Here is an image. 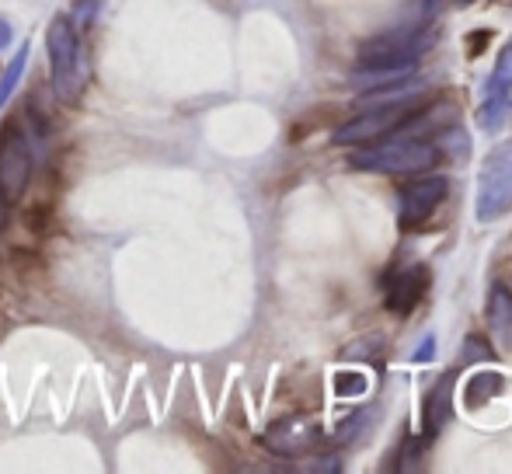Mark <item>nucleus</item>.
I'll use <instances>...</instances> for the list:
<instances>
[{
	"instance_id": "f257e3e1",
	"label": "nucleus",
	"mask_w": 512,
	"mask_h": 474,
	"mask_svg": "<svg viewBox=\"0 0 512 474\" xmlns=\"http://www.w3.org/2000/svg\"><path fill=\"white\" fill-rule=\"evenodd\" d=\"M49 67H53V91L63 105H77L88 91L91 67L84 53V39L70 18H53L46 32Z\"/></svg>"
},
{
	"instance_id": "f03ea898",
	"label": "nucleus",
	"mask_w": 512,
	"mask_h": 474,
	"mask_svg": "<svg viewBox=\"0 0 512 474\" xmlns=\"http://www.w3.org/2000/svg\"><path fill=\"white\" fill-rule=\"evenodd\" d=\"M439 150L415 136H401L391 143H377L370 150H356L352 154V168L359 171H380V175H422L436 164Z\"/></svg>"
},
{
	"instance_id": "7ed1b4c3",
	"label": "nucleus",
	"mask_w": 512,
	"mask_h": 474,
	"mask_svg": "<svg viewBox=\"0 0 512 474\" xmlns=\"http://www.w3.org/2000/svg\"><path fill=\"white\" fill-rule=\"evenodd\" d=\"M474 206H478L481 224H495V220H502L512 210V140L499 143L481 161Z\"/></svg>"
},
{
	"instance_id": "20e7f679",
	"label": "nucleus",
	"mask_w": 512,
	"mask_h": 474,
	"mask_svg": "<svg viewBox=\"0 0 512 474\" xmlns=\"http://www.w3.org/2000/svg\"><path fill=\"white\" fill-rule=\"evenodd\" d=\"M429 46V32L425 28H411V32H394L370 39L359 49V70H387V67H415L418 56Z\"/></svg>"
},
{
	"instance_id": "39448f33",
	"label": "nucleus",
	"mask_w": 512,
	"mask_h": 474,
	"mask_svg": "<svg viewBox=\"0 0 512 474\" xmlns=\"http://www.w3.org/2000/svg\"><path fill=\"white\" fill-rule=\"evenodd\" d=\"M32 182V147L21 126H7L0 133V196L18 203Z\"/></svg>"
},
{
	"instance_id": "423d86ee",
	"label": "nucleus",
	"mask_w": 512,
	"mask_h": 474,
	"mask_svg": "<svg viewBox=\"0 0 512 474\" xmlns=\"http://www.w3.org/2000/svg\"><path fill=\"white\" fill-rule=\"evenodd\" d=\"M411 102H415V98L394 102V105H373V109H366L363 116L338 126L335 143H342V147H359V143H373V140H380V136L394 133V129L411 116Z\"/></svg>"
},
{
	"instance_id": "0eeeda50",
	"label": "nucleus",
	"mask_w": 512,
	"mask_h": 474,
	"mask_svg": "<svg viewBox=\"0 0 512 474\" xmlns=\"http://www.w3.org/2000/svg\"><path fill=\"white\" fill-rule=\"evenodd\" d=\"M450 192V182L443 175H429V178H415L401 189V199H398V224L401 231H415L422 227L425 220L436 213V206L446 199Z\"/></svg>"
},
{
	"instance_id": "6e6552de",
	"label": "nucleus",
	"mask_w": 512,
	"mask_h": 474,
	"mask_svg": "<svg viewBox=\"0 0 512 474\" xmlns=\"http://www.w3.org/2000/svg\"><path fill=\"white\" fill-rule=\"evenodd\" d=\"M262 443L276 457H307L310 450H317L324 443V433L310 419H304V415H290V419L272 422L265 429Z\"/></svg>"
},
{
	"instance_id": "1a4fd4ad",
	"label": "nucleus",
	"mask_w": 512,
	"mask_h": 474,
	"mask_svg": "<svg viewBox=\"0 0 512 474\" xmlns=\"http://www.w3.org/2000/svg\"><path fill=\"white\" fill-rule=\"evenodd\" d=\"M425 290H429V269L425 265H405V269L391 272L384 290L387 311L398 314V318H408L418 307V300L425 297Z\"/></svg>"
},
{
	"instance_id": "9d476101",
	"label": "nucleus",
	"mask_w": 512,
	"mask_h": 474,
	"mask_svg": "<svg viewBox=\"0 0 512 474\" xmlns=\"http://www.w3.org/2000/svg\"><path fill=\"white\" fill-rule=\"evenodd\" d=\"M450 401H453V373L439 380V387L425 401V429H429V436H436L443 429V422L450 419Z\"/></svg>"
},
{
	"instance_id": "9b49d317",
	"label": "nucleus",
	"mask_w": 512,
	"mask_h": 474,
	"mask_svg": "<svg viewBox=\"0 0 512 474\" xmlns=\"http://www.w3.org/2000/svg\"><path fill=\"white\" fill-rule=\"evenodd\" d=\"M488 321L499 342H512V293L506 286H495L492 300H488Z\"/></svg>"
},
{
	"instance_id": "f8f14e48",
	"label": "nucleus",
	"mask_w": 512,
	"mask_h": 474,
	"mask_svg": "<svg viewBox=\"0 0 512 474\" xmlns=\"http://www.w3.org/2000/svg\"><path fill=\"white\" fill-rule=\"evenodd\" d=\"M502 384H506V380H502V373H495V370L474 373L471 384L464 387V401H467L471 408H481L485 401H492L495 394L502 391Z\"/></svg>"
},
{
	"instance_id": "ddd939ff",
	"label": "nucleus",
	"mask_w": 512,
	"mask_h": 474,
	"mask_svg": "<svg viewBox=\"0 0 512 474\" xmlns=\"http://www.w3.org/2000/svg\"><path fill=\"white\" fill-rule=\"evenodd\" d=\"M509 122H512V102L506 95L488 98V102L478 109V129H481V133H499V129L509 126Z\"/></svg>"
},
{
	"instance_id": "4468645a",
	"label": "nucleus",
	"mask_w": 512,
	"mask_h": 474,
	"mask_svg": "<svg viewBox=\"0 0 512 474\" xmlns=\"http://www.w3.org/2000/svg\"><path fill=\"white\" fill-rule=\"evenodd\" d=\"M512 88V39L502 46L499 60L492 67V81H488V98H502Z\"/></svg>"
},
{
	"instance_id": "2eb2a0df",
	"label": "nucleus",
	"mask_w": 512,
	"mask_h": 474,
	"mask_svg": "<svg viewBox=\"0 0 512 474\" xmlns=\"http://www.w3.org/2000/svg\"><path fill=\"white\" fill-rule=\"evenodd\" d=\"M25 63H28V49H18V56L7 63L4 77H0V109H4V102L14 95V88H18L21 74H25Z\"/></svg>"
},
{
	"instance_id": "dca6fc26",
	"label": "nucleus",
	"mask_w": 512,
	"mask_h": 474,
	"mask_svg": "<svg viewBox=\"0 0 512 474\" xmlns=\"http://www.w3.org/2000/svg\"><path fill=\"white\" fill-rule=\"evenodd\" d=\"M366 377L363 373H335V394L338 398H363L366 394Z\"/></svg>"
},
{
	"instance_id": "f3484780",
	"label": "nucleus",
	"mask_w": 512,
	"mask_h": 474,
	"mask_svg": "<svg viewBox=\"0 0 512 474\" xmlns=\"http://www.w3.org/2000/svg\"><path fill=\"white\" fill-rule=\"evenodd\" d=\"M102 4V0H84L81 7H77V25H91V18H95V7ZM81 28H77V32H81Z\"/></svg>"
},
{
	"instance_id": "a211bd4d",
	"label": "nucleus",
	"mask_w": 512,
	"mask_h": 474,
	"mask_svg": "<svg viewBox=\"0 0 512 474\" xmlns=\"http://www.w3.org/2000/svg\"><path fill=\"white\" fill-rule=\"evenodd\" d=\"M366 422H370V415H356V419L352 422H342V433H338V440H349V436H356L359 433V426H366Z\"/></svg>"
},
{
	"instance_id": "6ab92c4d",
	"label": "nucleus",
	"mask_w": 512,
	"mask_h": 474,
	"mask_svg": "<svg viewBox=\"0 0 512 474\" xmlns=\"http://www.w3.org/2000/svg\"><path fill=\"white\" fill-rule=\"evenodd\" d=\"M432 346H436V335H425V339H422V349H418V353H415L418 363H425V359L432 356Z\"/></svg>"
},
{
	"instance_id": "aec40b11",
	"label": "nucleus",
	"mask_w": 512,
	"mask_h": 474,
	"mask_svg": "<svg viewBox=\"0 0 512 474\" xmlns=\"http://www.w3.org/2000/svg\"><path fill=\"white\" fill-rule=\"evenodd\" d=\"M7 42H11V25H7V21L0 18V49H4Z\"/></svg>"
},
{
	"instance_id": "412c9836",
	"label": "nucleus",
	"mask_w": 512,
	"mask_h": 474,
	"mask_svg": "<svg viewBox=\"0 0 512 474\" xmlns=\"http://www.w3.org/2000/svg\"><path fill=\"white\" fill-rule=\"evenodd\" d=\"M439 7H443V0H425V14H439Z\"/></svg>"
},
{
	"instance_id": "4be33fe9",
	"label": "nucleus",
	"mask_w": 512,
	"mask_h": 474,
	"mask_svg": "<svg viewBox=\"0 0 512 474\" xmlns=\"http://www.w3.org/2000/svg\"><path fill=\"white\" fill-rule=\"evenodd\" d=\"M4 224H7V199L0 196V231H4Z\"/></svg>"
},
{
	"instance_id": "5701e85b",
	"label": "nucleus",
	"mask_w": 512,
	"mask_h": 474,
	"mask_svg": "<svg viewBox=\"0 0 512 474\" xmlns=\"http://www.w3.org/2000/svg\"><path fill=\"white\" fill-rule=\"evenodd\" d=\"M460 4H471V0H460Z\"/></svg>"
}]
</instances>
